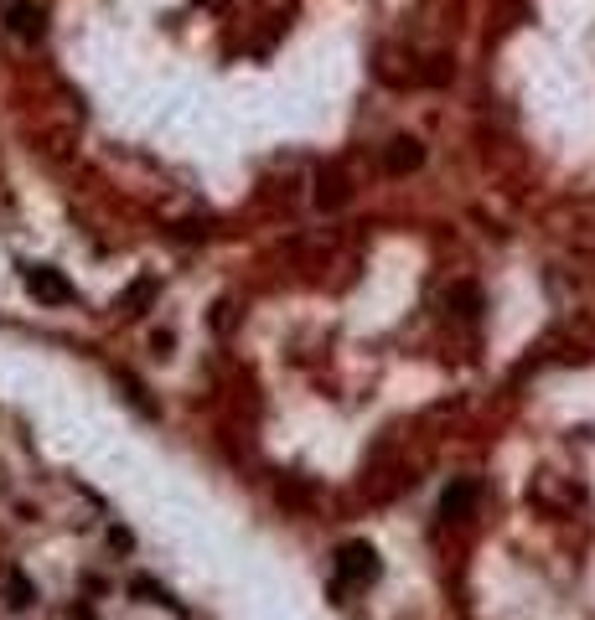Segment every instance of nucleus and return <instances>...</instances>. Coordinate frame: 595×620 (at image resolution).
<instances>
[{"label": "nucleus", "instance_id": "nucleus-1", "mask_svg": "<svg viewBox=\"0 0 595 620\" xmlns=\"http://www.w3.org/2000/svg\"><path fill=\"white\" fill-rule=\"evenodd\" d=\"M21 279H26V290H32L42 305H68V300H73V285H68L57 269H47V264H26Z\"/></svg>", "mask_w": 595, "mask_h": 620}, {"label": "nucleus", "instance_id": "nucleus-2", "mask_svg": "<svg viewBox=\"0 0 595 620\" xmlns=\"http://www.w3.org/2000/svg\"><path fill=\"white\" fill-rule=\"evenodd\" d=\"M337 569H342V579L373 584V579H378V553H373L368 543H342V548H337Z\"/></svg>", "mask_w": 595, "mask_h": 620}, {"label": "nucleus", "instance_id": "nucleus-3", "mask_svg": "<svg viewBox=\"0 0 595 620\" xmlns=\"http://www.w3.org/2000/svg\"><path fill=\"white\" fill-rule=\"evenodd\" d=\"M383 166H389L394 176H414L425 166V145L414 140V135H399V140H389V155H383Z\"/></svg>", "mask_w": 595, "mask_h": 620}, {"label": "nucleus", "instance_id": "nucleus-4", "mask_svg": "<svg viewBox=\"0 0 595 620\" xmlns=\"http://www.w3.org/2000/svg\"><path fill=\"white\" fill-rule=\"evenodd\" d=\"M471 502H476V481H451V486L440 491V502H435V517L461 522V517L471 512Z\"/></svg>", "mask_w": 595, "mask_h": 620}, {"label": "nucleus", "instance_id": "nucleus-5", "mask_svg": "<svg viewBox=\"0 0 595 620\" xmlns=\"http://www.w3.org/2000/svg\"><path fill=\"white\" fill-rule=\"evenodd\" d=\"M6 26H11V37H21V42H42V11L37 6H26V0H16V6L6 11Z\"/></svg>", "mask_w": 595, "mask_h": 620}, {"label": "nucleus", "instance_id": "nucleus-6", "mask_svg": "<svg viewBox=\"0 0 595 620\" xmlns=\"http://www.w3.org/2000/svg\"><path fill=\"white\" fill-rule=\"evenodd\" d=\"M347 202V176L337 171V166H326L321 176H316V207L321 212H337Z\"/></svg>", "mask_w": 595, "mask_h": 620}, {"label": "nucleus", "instance_id": "nucleus-7", "mask_svg": "<svg viewBox=\"0 0 595 620\" xmlns=\"http://www.w3.org/2000/svg\"><path fill=\"white\" fill-rule=\"evenodd\" d=\"M11 595H16L11 605H32V584H26V579L16 574V579H11Z\"/></svg>", "mask_w": 595, "mask_h": 620}, {"label": "nucleus", "instance_id": "nucleus-8", "mask_svg": "<svg viewBox=\"0 0 595 620\" xmlns=\"http://www.w3.org/2000/svg\"><path fill=\"white\" fill-rule=\"evenodd\" d=\"M456 310H461V316H471V310H476V295H471V290H466V285H461V290H456Z\"/></svg>", "mask_w": 595, "mask_h": 620}]
</instances>
